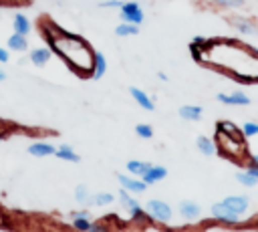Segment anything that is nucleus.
Here are the masks:
<instances>
[{"label":"nucleus","mask_w":258,"mask_h":232,"mask_svg":"<svg viewBox=\"0 0 258 232\" xmlns=\"http://www.w3.org/2000/svg\"><path fill=\"white\" fill-rule=\"evenodd\" d=\"M234 214H238L240 218L248 212V206H250V200L246 198V196H228V198H224L222 200Z\"/></svg>","instance_id":"obj_5"},{"label":"nucleus","mask_w":258,"mask_h":232,"mask_svg":"<svg viewBox=\"0 0 258 232\" xmlns=\"http://www.w3.org/2000/svg\"><path fill=\"white\" fill-rule=\"evenodd\" d=\"M232 26H234L240 34H244V36H256V34H258V26H256L250 18L236 16V18H232Z\"/></svg>","instance_id":"obj_6"},{"label":"nucleus","mask_w":258,"mask_h":232,"mask_svg":"<svg viewBox=\"0 0 258 232\" xmlns=\"http://www.w3.org/2000/svg\"><path fill=\"white\" fill-rule=\"evenodd\" d=\"M149 167H151L149 161H139V159H131V161H127V169H129L131 173L139 176V178H141Z\"/></svg>","instance_id":"obj_22"},{"label":"nucleus","mask_w":258,"mask_h":232,"mask_svg":"<svg viewBox=\"0 0 258 232\" xmlns=\"http://www.w3.org/2000/svg\"><path fill=\"white\" fill-rule=\"evenodd\" d=\"M54 155H56V157H60V159H64V161H73V163H77V161L81 159V157L73 151V147H71V145H67V143H62L60 147H56Z\"/></svg>","instance_id":"obj_21"},{"label":"nucleus","mask_w":258,"mask_h":232,"mask_svg":"<svg viewBox=\"0 0 258 232\" xmlns=\"http://www.w3.org/2000/svg\"><path fill=\"white\" fill-rule=\"evenodd\" d=\"M129 93H131V97L135 99V103H137L139 107H143L145 111H153V109H155L153 99H151L147 93H143L141 89H137V87H129Z\"/></svg>","instance_id":"obj_10"},{"label":"nucleus","mask_w":258,"mask_h":232,"mask_svg":"<svg viewBox=\"0 0 258 232\" xmlns=\"http://www.w3.org/2000/svg\"><path fill=\"white\" fill-rule=\"evenodd\" d=\"M236 180H238V184H242V186H246V188H254V186L258 184V180H256L252 173H248V171H238V173H236Z\"/></svg>","instance_id":"obj_25"},{"label":"nucleus","mask_w":258,"mask_h":232,"mask_svg":"<svg viewBox=\"0 0 258 232\" xmlns=\"http://www.w3.org/2000/svg\"><path fill=\"white\" fill-rule=\"evenodd\" d=\"M30 28H32V24H30V20L24 14H14V32L26 36L30 32Z\"/></svg>","instance_id":"obj_19"},{"label":"nucleus","mask_w":258,"mask_h":232,"mask_svg":"<svg viewBox=\"0 0 258 232\" xmlns=\"http://www.w3.org/2000/svg\"><path fill=\"white\" fill-rule=\"evenodd\" d=\"M54 34H46V38L50 40V48L64 59V63L77 73V75H91L93 73V63H95V52L89 46V42L77 34L64 32L56 26H52Z\"/></svg>","instance_id":"obj_1"},{"label":"nucleus","mask_w":258,"mask_h":232,"mask_svg":"<svg viewBox=\"0 0 258 232\" xmlns=\"http://www.w3.org/2000/svg\"><path fill=\"white\" fill-rule=\"evenodd\" d=\"M157 77H159L161 81H167V75H165V73H157Z\"/></svg>","instance_id":"obj_34"},{"label":"nucleus","mask_w":258,"mask_h":232,"mask_svg":"<svg viewBox=\"0 0 258 232\" xmlns=\"http://www.w3.org/2000/svg\"><path fill=\"white\" fill-rule=\"evenodd\" d=\"M54 151H56V147L46 141H36L32 145H28V153L34 157H46V155H52Z\"/></svg>","instance_id":"obj_12"},{"label":"nucleus","mask_w":258,"mask_h":232,"mask_svg":"<svg viewBox=\"0 0 258 232\" xmlns=\"http://www.w3.org/2000/svg\"><path fill=\"white\" fill-rule=\"evenodd\" d=\"M119 198H121L123 206L131 212V216H133V218H141V216H143V210H141L139 202H137L135 198H131V196L127 194V190H125V188H123V190H119Z\"/></svg>","instance_id":"obj_8"},{"label":"nucleus","mask_w":258,"mask_h":232,"mask_svg":"<svg viewBox=\"0 0 258 232\" xmlns=\"http://www.w3.org/2000/svg\"><path fill=\"white\" fill-rule=\"evenodd\" d=\"M73 228L79 230V232H89V228H91V220H89V214H87L85 210L73 214Z\"/></svg>","instance_id":"obj_17"},{"label":"nucleus","mask_w":258,"mask_h":232,"mask_svg":"<svg viewBox=\"0 0 258 232\" xmlns=\"http://www.w3.org/2000/svg\"><path fill=\"white\" fill-rule=\"evenodd\" d=\"M242 135H244V137H254V135H258V123L246 121V123L242 125Z\"/></svg>","instance_id":"obj_29"},{"label":"nucleus","mask_w":258,"mask_h":232,"mask_svg":"<svg viewBox=\"0 0 258 232\" xmlns=\"http://www.w3.org/2000/svg\"><path fill=\"white\" fill-rule=\"evenodd\" d=\"M248 173H252L256 180H258V155H250V159H248V169H246Z\"/></svg>","instance_id":"obj_30"},{"label":"nucleus","mask_w":258,"mask_h":232,"mask_svg":"<svg viewBox=\"0 0 258 232\" xmlns=\"http://www.w3.org/2000/svg\"><path fill=\"white\" fill-rule=\"evenodd\" d=\"M50 59V50L48 48H32L30 50V61H32V65H36V67H44L46 65V61Z\"/></svg>","instance_id":"obj_18"},{"label":"nucleus","mask_w":258,"mask_h":232,"mask_svg":"<svg viewBox=\"0 0 258 232\" xmlns=\"http://www.w3.org/2000/svg\"><path fill=\"white\" fill-rule=\"evenodd\" d=\"M107 73V59L103 52H95V63H93V73L91 79H101Z\"/></svg>","instance_id":"obj_16"},{"label":"nucleus","mask_w":258,"mask_h":232,"mask_svg":"<svg viewBox=\"0 0 258 232\" xmlns=\"http://www.w3.org/2000/svg\"><path fill=\"white\" fill-rule=\"evenodd\" d=\"M252 52L256 54V59H258V46H252Z\"/></svg>","instance_id":"obj_36"},{"label":"nucleus","mask_w":258,"mask_h":232,"mask_svg":"<svg viewBox=\"0 0 258 232\" xmlns=\"http://www.w3.org/2000/svg\"><path fill=\"white\" fill-rule=\"evenodd\" d=\"M167 176V169L163 167V165H151L143 176H141V180L149 186V184H155V182H161L163 178Z\"/></svg>","instance_id":"obj_13"},{"label":"nucleus","mask_w":258,"mask_h":232,"mask_svg":"<svg viewBox=\"0 0 258 232\" xmlns=\"http://www.w3.org/2000/svg\"><path fill=\"white\" fill-rule=\"evenodd\" d=\"M179 214H181V218H185V220H196V218H200L202 208H200L196 202H191V200H183V202L179 204Z\"/></svg>","instance_id":"obj_11"},{"label":"nucleus","mask_w":258,"mask_h":232,"mask_svg":"<svg viewBox=\"0 0 258 232\" xmlns=\"http://www.w3.org/2000/svg\"><path fill=\"white\" fill-rule=\"evenodd\" d=\"M210 212H212V216H214L218 222H224V224H238V222H240V216L234 214L224 202H216V204H212Z\"/></svg>","instance_id":"obj_4"},{"label":"nucleus","mask_w":258,"mask_h":232,"mask_svg":"<svg viewBox=\"0 0 258 232\" xmlns=\"http://www.w3.org/2000/svg\"><path fill=\"white\" fill-rule=\"evenodd\" d=\"M75 200L79 204H87L89 202V190H87V186H77L75 188Z\"/></svg>","instance_id":"obj_28"},{"label":"nucleus","mask_w":258,"mask_h":232,"mask_svg":"<svg viewBox=\"0 0 258 232\" xmlns=\"http://www.w3.org/2000/svg\"><path fill=\"white\" fill-rule=\"evenodd\" d=\"M145 210H147L149 218H153V220H157V222H169L171 216H173L169 204L163 202V200H149V202L145 204Z\"/></svg>","instance_id":"obj_2"},{"label":"nucleus","mask_w":258,"mask_h":232,"mask_svg":"<svg viewBox=\"0 0 258 232\" xmlns=\"http://www.w3.org/2000/svg\"><path fill=\"white\" fill-rule=\"evenodd\" d=\"M196 147H198L204 155H214V153H216V143H214L210 137H204V135H200V137L196 139Z\"/></svg>","instance_id":"obj_20"},{"label":"nucleus","mask_w":258,"mask_h":232,"mask_svg":"<svg viewBox=\"0 0 258 232\" xmlns=\"http://www.w3.org/2000/svg\"><path fill=\"white\" fill-rule=\"evenodd\" d=\"M216 99L220 103H224V105H250V97L246 93H242V91H236V93H230V95L218 93Z\"/></svg>","instance_id":"obj_7"},{"label":"nucleus","mask_w":258,"mask_h":232,"mask_svg":"<svg viewBox=\"0 0 258 232\" xmlns=\"http://www.w3.org/2000/svg\"><path fill=\"white\" fill-rule=\"evenodd\" d=\"M113 194H109V192H99V194H95L93 198H89V202L91 204H97V206H107V204H113Z\"/></svg>","instance_id":"obj_24"},{"label":"nucleus","mask_w":258,"mask_h":232,"mask_svg":"<svg viewBox=\"0 0 258 232\" xmlns=\"http://www.w3.org/2000/svg\"><path fill=\"white\" fill-rule=\"evenodd\" d=\"M117 180H119V184H121L125 190L135 192V194L145 192V188H147V184H145L143 180H135V178H129V176H125V173H119Z\"/></svg>","instance_id":"obj_9"},{"label":"nucleus","mask_w":258,"mask_h":232,"mask_svg":"<svg viewBox=\"0 0 258 232\" xmlns=\"http://www.w3.org/2000/svg\"><path fill=\"white\" fill-rule=\"evenodd\" d=\"M139 32V26L137 24H129V22H121L117 28H115V34L117 36H133Z\"/></svg>","instance_id":"obj_23"},{"label":"nucleus","mask_w":258,"mask_h":232,"mask_svg":"<svg viewBox=\"0 0 258 232\" xmlns=\"http://www.w3.org/2000/svg\"><path fill=\"white\" fill-rule=\"evenodd\" d=\"M8 48L10 50H16V52H24L26 48H28V42H26V36L24 34H18V32H14V34H10L8 36Z\"/></svg>","instance_id":"obj_15"},{"label":"nucleus","mask_w":258,"mask_h":232,"mask_svg":"<svg viewBox=\"0 0 258 232\" xmlns=\"http://www.w3.org/2000/svg\"><path fill=\"white\" fill-rule=\"evenodd\" d=\"M89 232H109V228H107L103 222H91Z\"/></svg>","instance_id":"obj_32"},{"label":"nucleus","mask_w":258,"mask_h":232,"mask_svg":"<svg viewBox=\"0 0 258 232\" xmlns=\"http://www.w3.org/2000/svg\"><path fill=\"white\" fill-rule=\"evenodd\" d=\"M10 61V54L6 48H0V63H8Z\"/></svg>","instance_id":"obj_33"},{"label":"nucleus","mask_w":258,"mask_h":232,"mask_svg":"<svg viewBox=\"0 0 258 232\" xmlns=\"http://www.w3.org/2000/svg\"><path fill=\"white\" fill-rule=\"evenodd\" d=\"M121 12H119V16H121V20L123 22H129V24H141L143 22V10H141V6L137 4V2H123V6L119 8Z\"/></svg>","instance_id":"obj_3"},{"label":"nucleus","mask_w":258,"mask_h":232,"mask_svg":"<svg viewBox=\"0 0 258 232\" xmlns=\"http://www.w3.org/2000/svg\"><path fill=\"white\" fill-rule=\"evenodd\" d=\"M177 113L185 121H198V119H202V107L200 105H183V107H179Z\"/></svg>","instance_id":"obj_14"},{"label":"nucleus","mask_w":258,"mask_h":232,"mask_svg":"<svg viewBox=\"0 0 258 232\" xmlns=\"http://www.w3.org/2000/svg\"><path fill=\"white\" fill-rule=\"evenodd\" d=\"M99 6H101V8H121L123 2H121V0H103Z\"/></svg>","instance_id":"obj_31"},{"label":"nucleus","mask_w":258,"mask_h":232,"mask_svg":"<svg viewBox=\"0 0 258 232\" xmlns=\"http://www.w3.org/2000/svg\"><path fill=\"white\" fill-rule=\"evenodd\" d=\"M216 6H222V8H240L244 6V0H208Z\"/></svg>","instance_id":"obj_26"},{"label":"nucleus","mask_w":258,"mask_h":232,"mask_svg":"<svg viewBox=\"0 0 258 232\" xmlns=\"http://www.w3.org/2000/svg\"><path fill=\"white\" fill-rule=\"evenodd\" d=\"M4 79H6V73H4L2 69H0V81H4Z\"/></svg>","instance_id":"obj_35"},{"label":"nucleus","mask_w":258,"mask_h":232,"mask_svg":"<svg viewBox=\"0 0 258 232\" xmlns=\"http://www.w3.org/2000/svg\"><path fill=\"white\" fill-rule=\"evenodd\" d=\"M135 133H137L139 137H143V139L153 137V129H151V125H147V123H139V125H135Z\"/></svg>","instance_id":"obj_27"}]
</instances>
